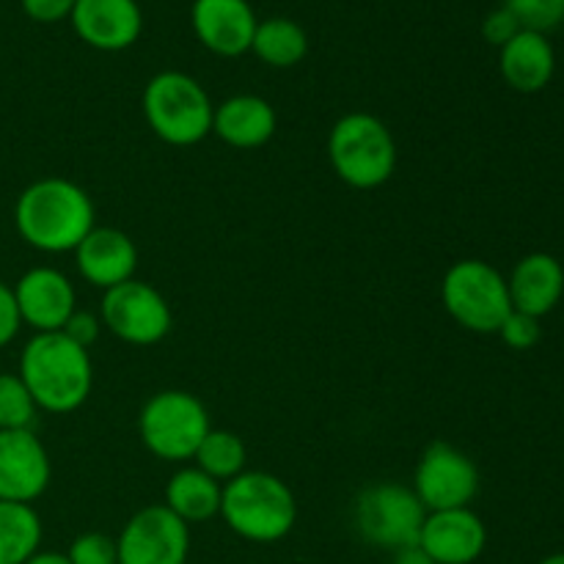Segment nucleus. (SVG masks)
Segmentation results:
<instances>
[{"mask_svg": "<svg viewBox=\"0 0 564 564\" xmlns=\"http://www.w3.org/2000/svg\"><path fill=\"white\" fill-rule=\"evenodd\" d=\"M94 218L91 196L77 182L61 176L31 182L14 204L17 235L42 253L75 251L97 226Z\"/></svg>", "mask_w": 564, "mask_h": 564, "instance_id": "obj_1", "label": "nucleus"}, {"mask_svg": "<svg viewBox=\"0 0 564 564\" xmlns=\"http://www.w3.org/2000/svg\"><path fill=\"white\" fill-rule=\"evenodd\" d=\"M39 411L72 413L94 389V364L86 347L75 345L61 330L33 334L20 352L17 369Z\"/></svg>", "mask_w": 564, "mask_h": 564, "instance_id": "obj_2", "label": "nucleus"}, {"mask_svg": "<svg viewBox=\"0 0 564 564\" xmlns=\"http://www.w3.org/2000/svg\"><path fill=\"white\" fill-rule=\"evenodd\" d=\"M220 518L237 538L270 545L297 523V501L290 485L268 471H242L224 485Z\"/></svg>", "mask_w": 564, "mask_h": 564, "instance_id": "obj_3", "label": "nucleus"}, {"mask_svg": "<svg viewBox=\"0 0 564 564\" xmlns=\"http://www.w3.org/2000/svg\"><path fill=\"white\" fill-rule=\"evenodd\" d=\"M141 108L154 135L171 147H193L213 132V99L185 72H158L143 88Z\"/></svg>", "mask_w": 564, "mask_h": 564, "instance_id": "obj_4", "label": "nucleus"}, {"mask_svg": "<svg viewBox=\"0 0 564 564\" xmlns=\"http://www.w3.org/2000/svg\"><path fill=\"white\" fill-rule=\"evenodd\" d=\"M328 160L336 176L356 191L386 185L397 169V141L372 113H347L330 127Z\"/></svg>", "mask_w": 564, "mask_h": 564, "instance_id": "obj_5", "label": "nucleus"}, {"mask_svg": "<svg viewBox=\"0 0 564 564\" xmlns=\"http://www.w3.org/2000/svg\"><path fill=\"white\" fill-rule=\"evenodd\" d=\"M441 301L457 325L474 334H499L512 312L507 279L482 259H460L441 281Z\"/></svg>", "mask_w": 564, "mask_h": 564, "instance_id": "obj_6", "label": "nucleus"}, {"mask_svg": "<svg viewBox=\"0 0 564 564\" xmlns=\"http://www.w3.org/2000/svg\"><path fill=\"white\" fill-rule=\"evenodd\" d=\"M209 430L213 424L204 402L180 389L158 391L138 416L141 444L154 457L169 463L193 460Z\"/></svg>", "mask_w": 564, "mask_h": 564, "instance_id": "obj_7", "label": "nucleus"}, {"mask_svg": "<svg viewBox=\"0 0 564 564\" xmlns=\"http://www.w3.org/2000/svg\"><path fill=\"white\" fill-rule=\"evenodd\" d=\"M427 510L413 488L397 482L369 485L352 505V523L364 543L383 551H402L419 543Z\"/></svg>", "mask_w": 564, "mask_h": 564, "instance_id": "obj_8", "label": "nucleus"}, {"mask_svg": "<svg viewBox=\"0 0 564 564\" xmlns=\"http://www.w3.org/2000/svg\"><path fill=\"white\" fill-rule=\"evenodd\" d=\"M99 319L116 339L135 347H149L163 341L171 334V306L163 292L147 281L130 279L102 295Z\"/></svg>", "mask_w": 564, "mask_h": 564, "instance_id": "obj_9", "label": "nucleus"}, {"mask_svg": "<svg viewBox=\"0 0 564 564\" xmlns=\"http://www.w3.org/2000/svg\"><path fill=\"white\" fill-rule=\"evenodd\" d=\"M413 494L427 512L471 507L479 494V471L466 452L446 441H433L419 457Z\"/></svg>", "mask_w": 564, "mask_h": 564, "instance_id": "obj_10", "label": "nucleus"}, {"mask_svg": "<svg viewBox=\"0 0 564 564\" xmlns=\"http://www.w3.org/2000/svg\"><path fill=\"white\" fill-rule=\"evenodd\" d=\"M119 564H187L191 527L165 505H149L116 538Z\"/></svg>", "mask_w": 564, "mask_h": 564, "instance_id": "obj_11", "label": "nucleus"}, {"mask_svg": "<svg viewBox=\"0 0 564 564\" xmlns=\"http://www.w3.org/2000/svg\"><path fill=\"white\" fill-rule=\"evenodd\" d=\"M53 479V463L33 430H0V501L33 505Z\"/></svg>", "mask_w": 564, "mask_h": 564, "instance_id": "obj_12", "label": "nucleus"}, {"mask_svg": "<svg viewBox=\"0 0 564 564\" xmlns=\"http://www.w3.org/2000/svg\"><path fill=\"white\" fill-rule=\"evenodd\" d=\"M11 290H14L22 325H31L36 334L64 330L66 319L77 308L75 286L55 268H31L20 275Z\"/></svg>", "mask_w": 564, "mask_h": 564, "instance_id": "obj_13", "label": "nucleus"}, {"mask_svg": "<svg viewBox=\"0 0 564 564\" xmlns=\"http://www.w3.org/2000/svg\"><path fill=\"white\" fill-rule=\"evenodd\" d=\"M416 545L435 564H474L485 554L488 529L471 507L427 512Z\"/></svg>", "mask_w": 564, "mask_h": 564, "instance_id": "obj_14", "label": "nucleus"}, {"mask_svg": "<svg viewBox=\"0 0 564 564\" xmlns=\"http://www.w3.org/2000/svg\"><path fill=\"white\" fill-rule=\"evenodd\" d=\"M191 22L198 42L224 58L248 53L259 25L248 0H193Z\"/></svg>", "mask_w": 564, "mask_h": 564, "instance_id": "obj_15", "label": "nucleus"}, {"mask_svg": "<svg viewBox=\"0 0 564 564\" xmlns=\"http://www.w3.org/2000/svg\"><path fill=\"white\" fill-rule=\"evenodd\" d=\"M69 20L77 36L102 53L132 47L143 31L138 0H77Z\"/></svg>", "mask_w": 564, "mask_h": 564, "instance_id": "obj_16", "label": "nucleus"}, {"mask_svg": "<svg viewBox=\"0 0 564 564\" xmlns=\"http://www.w3.org/2000/svg\"><path fill=\"white\" fill-rule=\"evenodd\" d=\"M75 264L83 281L108 292L135 279L138 248L127 231L113 229V226H105V229L94 226L75 248Z\"/></svg>", "mask_w": 564, "mask_h": 564, "instance_id": "obj_17", "label": "nucleus"}, {"mask_svg": "<svg viewBox=\"0 0 564 564\" xmlns=\"http://www.w3.org/2000/svg\"><path fill=\"white\" fill-rule=\"evenodd\" d=\"M510 290V303L516 312L532 314V317H545L556 308L564 295V268L551 253H529L512 268L507 279Z\"/></svg>", "mask_w": 564, "mask_h": 564, "instance_id": "obj_18", "label": "nucleus"}, {"mask_svg": "<svg viewBox=\"0 0 564 564\" xmlns=\"http://www.w3.org/2000/svg\"><path fill=\"white\" fill-rule=\"evenodd\" d=\"M499 69L507 86L521 94H538L551 83L556 72L554 44L545 33L518 31L505 47H499Z\"/></svg>", "mask_w": 564, "mask_h": 564, "instance_id": "obj_19", "label": "nucleus"}, {"mask_svg": "<svg viewBox=\"0 0 564 564\" xmlns=\"http://www.w3.org/2000/svg\"><path fill=\"white\" fill-rule=\"evenodd\" d=\"M279 116L268 99L257 94H237L215 108L213 132L235 149H259L275 135Z\"/></svg>", "mask_w": 564, "mask_h": 564, "instance_id": "obj_20", "label": "nucleus"}, {"mask_svg": "<svg viewBox=\"0 0 564 564\" xmlns=\"http://www.w3.org/2000/svg\"><path fill=\"white\" fill-rule=\"evenodd\" d=\"M220 496H224V485L215 482L198 466H185L165 485L163 505L180 521L193 527V523H207L215 516H220Z\"/></svg>", "mask_w": 564, "mask_h": 564, "instance_id": "obj_21", "label": "nucleus"}, {"mask_svg": "<svg viewBox=\"0 0 564 564\" xmlns=\"http://www.w3.org/2000/svg\"><path fill=\"white\" fill-rule=\"evenodd\" d=\"M42 518L33 505L0 501V564H25L42 549Z\"/></svg>", "mask_w": 564, "mask_h": 564, "instance_id": "obj_22", "label": "nucleus"}, {"mask_svg": "<svg viewBox=\"0 0 564 564\" xmlns=\"http://www.w3.org/2000/svg\"><path fill=\"white\" fill-rule=\"evenodd\" d=\"M251 53L268 66L290 69V66L301 64L306 58L308 36L290 17H270V20H262L257 25Z\"/></svg>", "mask_w": 564, "mask_h": 564, "instance_id": "obj_23", "label": "nucleus"}, {"mask_svg": "<svg viewBox=\"0 0 564 564\" xmlns=\"http://www.w3.org/2000/svg\"><path fill=\"white\" fill-rule=\"evenodd\" d=\"M193 460L215 482H229L237 474L246 471L248 452L240 435L231 433V430H209L204 435L202 446L196 449V455H193Z\"/></svg>", "mask_w": 564, "mask_h": 564, "instance_id": "obj_24", "label": "nucleus"}, {"mask_svg": "<svg viewBox=\"0 0 564 564\" xmlns=\"http://www.w3.org/2000/svg\"><path fill=\"white\" fill-rule=\"evenodd\" d=\"M36 402L17 372H0V430H33Z\"/></svg>", "mask_w": 564, "mask_h": 564, "instance_id": "obj_25", "label": "nucleus"}, {"mask_svg": "<svg viewBox=\"0 0 564 564\" xmlns=\"http://www.w3.org/2000/svg\"><path fill=\"white\" fill-rule=\"evenodd\" d=\"M521 28L549 33L564 22V0H505Z\"/></svg>", "mask_w": 564, "mask_h": 564, "instance_id": "obj_26", "label": "nucleus"}, {"mask_svg": "<svg viewBox=\"0 0 564 564\" xmlns=\"http://www.w3.org/2000/svg\"><path fill=\"white\" fill-rule=\"evenodd\" d=\"M66 560L69 564H119V549L108 534L83 532L72 540Z\"/></svg>", "mask_w": 564, "mask_h": 564, "instance_id": "obj_27", "label": "nucleus"}, {"mask_svg": "<svg viewBox=\"0 0 564 564\" xmlns=\"http://www.w3.org/2000/svg\"><path fill=\"white\" fill-rule=\"evenodd\" d=\"M499 336L512 350H529V347H534L540 341V319L512 308L505 323H501Z\"/></svg>", "mask_w": 564, "mask_h": 564, "instance_id": "obj_28", "label": "nucleus"}, {"mask_svg": "<svg viewBox=\"0 0 564 564\" xmlns=\"http://www.w3.org/2000/svg\"><path fill=\"white\" fill-rule=\"evenodd\" d=\"M518 31H523L521 22L516 20V14H512L507 6H501V9H494L482 20V36L488 39L490 44H496V47H505V44L510 42V39L516 36Z\"/></svg>", "mask_w": 564, "mask_h": 564, "instance_id": "obj_29", "label": "nucleus"}, {"mask_svg": "<svg viewBox=\"0 0 564 564\" xmlns=\"http://www.w3.org/2000/svg\"><path fill=\"white\" fill-rule=\"evenodd\" d=\"M64 336H69L75 345L80 347H91L94 341L99 339V334H102V319L97 317V314L91 312H80V308H75V314H72L69 319H66L64 330H61Z\"/></svg>", "mask_w": 564, "mask_h": 564, "instance_id": "obj_30", "label": "nucleus"}, {"mask_svg": "<svg viewBox=\"0 0 564 564\" xmlns=\"http://www.w3.org/2000/svg\"><path fill=\"white\" fill-rule=\"evenodd\" d=\"M20 328H22V317H20V308H17L14 290L0 281V350L17 339Z\"/></svg>", "mask_w": 564, "mask_h": 564, "instance_id": "obj_31", "label": "nucleus"}, {"mask_svg": "<svg viewBox=\"0 0 564 564\" xmlns=\"http://www.w3.org/2000/svg\"><path fill=\"white\" fill-rule=\"evenodd\" d=\"M77 0H20L22 11L31 17L33 22H61L72 17Z\"/></svg>", "mask_w": 564, "mask_h": 564, "instance_id": "obj_32", "label": "nucleus"}, {"mask_svg": "<svg viewBox=\"0 0 564 564\" xmlns=\"http://www.w3.org/2000/svg\"><path fill=\"white\" fill-rule=\"evenodd\" d=\"M391 564H435V562L430 560L419 545H411V549L394 551V554H391Z\"/></svg>", "mask_w": 564, "mask_h": 564, "instance_id": "obj_33", "label": "nucleus"}, {"mask_svg": "<svg viewBox=\"0 0 564 564\" xmlns=\"http://www.w3.org/2000/svg\"><path fill=\"white\" fill-rule=\"evenodd\" d=\"M25 564H69V560H66V554H58V551H39Z\"/></svg>", "mask_w": 564, "mask_h": 564, "instance_id": "obj_34", "label": "nucleus"}, {"mask_svg": "<svg viewBox=\"0 0 564 564\" xmlns=\"http://www.w3.org/2000/svg\"><path fill=\"white\" fill-rule=\"evenodd\" d=\"M538 564H564V554H551L545 560H540Z\"/></svg>", "mask_w": 564, "mask_h": 564, "instance_id": "obj_35", "label": "nucleus"}]
</instances>
